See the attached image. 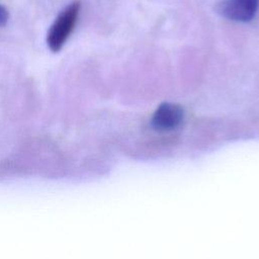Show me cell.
Returning <instances> with one entry per match:
<instances>
[{
    "mask_svg": "<svg viewBox=\"0 0 259 259\" xmlns=\"http://www.w3.org/2000/svg\"><path fill=\"white\" fill-rule=\"evenodd\" d=\"M259 0H222L215 9L223 17L237 21H251L258 10Z\"/></svg>",
    "mask_w": 259,
    "mask_h": 259,
    "instance_id": "7a4b0ae2",
    "label": "cell"
},
{
    "mask_svg": "<svg viewBox=\"0 0 259 259\" xmlns=\"http://www.w3.org/2000/svg\"><path fill=\"white\" fill-rule=\"evenodd\" d=\"M9 18V12L5 6L0 4V26H4Z\"/></svg>",
    "mask_w": 259,
    "mask_h": 259,
    "instance_id": "277c9868",
    "label": "cell"
},
{
    "mask_svg": "<svg viewBox=\"0 0 259 259\" xmlns=\"http://www.w3.org/2000/svg\"><path fill=\"white\" fill-rule=\"evenodd\" d=\"M81 10V2L75 0L67 5L51 25L47 44L52 52H59L73 32Z\"/></svg>",
    "mask_w": 259,
    "mask_h": 259,
    "instance_id": "6da1fadb",
    "label": "cell"
},
{
    "mask_svg": "<svg viewBox=\"0 0 259 259\" xmlns=\"http://www.w3.org/2000/svg\"><path fill=\"white\" fill-rule=\"evenodd\" d=\"M183 119V109L173 103L161 104L154 113L152 123L156 130L170 131L177 127Z\"/></svg>",
    "mask_w": 259,
    "mask_h": 259,
    "instance_id": "3957f363",
    "label": "cell"
}]
</instances>
